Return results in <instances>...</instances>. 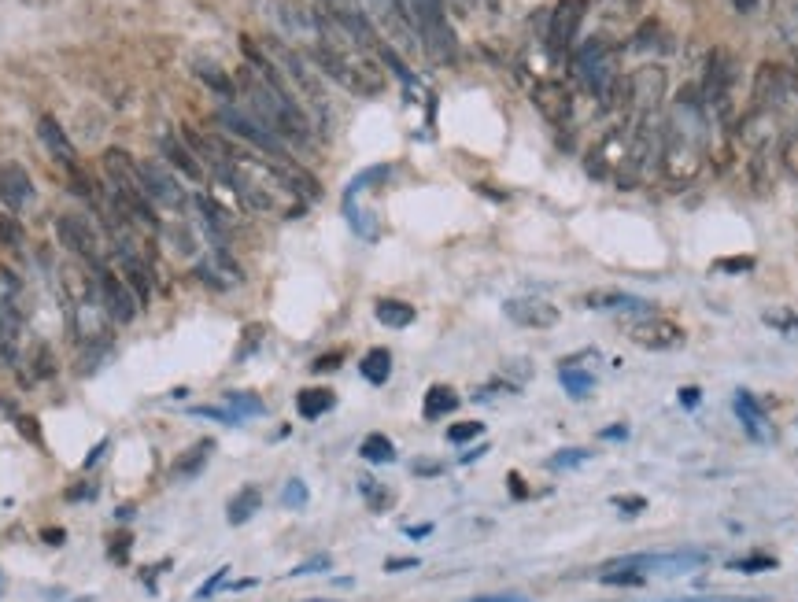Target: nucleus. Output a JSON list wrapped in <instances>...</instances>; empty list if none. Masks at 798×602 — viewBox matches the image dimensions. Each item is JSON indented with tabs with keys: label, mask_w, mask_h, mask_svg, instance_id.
I'll return each mask as SVG.
<instances>
[{
	"label": "nucleus",
	"mask_w": 798,
	"mask_h": 602,
	"mask_svg": "<svg viewBox=\"0 0 798 602\" xmlns=\"http://www.w3.org/2000/svg\"><path fill=\"white\" fill-rule=\"evenodd\" d=\"M193 152L204 163L218 170V178L241 196L244 204L259 211V215L274 218H300L307 200H315L322 189L315 178H307L296 163H278L266 159L263 152H255L248 145H237L230 137H215V133H189Z\"/></svg>",
	"instance_id": "nucleus-1"
},
{
	"label": "nucleus",
	"mask_w": 798,
	"mask_h": 602,
	"mask_svg": "<svg viewBox=\"0 0 798 602\" xmlns=\"http://www.w3.org/2000/svg\"><path fill=\"white\" fill-rule=\"evenodd\" d=\"M706 152H710V111L702 108V97L695 85H684L669 115L662 122V174L669 185H691L706 167Z\"/></svg>",
	"instance_id": "nucleus-2"
},
{
	"label": "nucleus",
	"mask_w": 798,
	"mask_h": 602,
	"mask_svg": "<svg viewBox=\"0 0 798 602\" xmlns=\"http://www.w3.org/2000/svg\"><path fill=\"white\" fill-rule=\"evenodd\" d=\"M315 26L318 41L311 49V60L322 67V74H329L333 82L344 85L355 97H381L388 78L385 67L370 52V45H363L348 26L333 19L329 12H322V8H315Z\"/></svg>",
	"instance_id": "nucleus-3"
},
{
	"label": "nucleus",
	"mask_w": 798,
	"mask_h": 602,
	"mask_svg": "<svg viewBox=\"0 0 798 602\" xmlns=\"http://www.w3.org/2000/svg\"><path fill=\"white\" fill-rule=\"evenodd\" d=\"M237 97L244 100L248 108V119H255L266 133H274L278 141H292V145H307L311 141V119L300 111V104L281 89L274 78H266L263 71H255L252 63L241 67V78H237Z\"/></svg>",
	"instance_id": "nucleus-4"
},
{
	"label": "nucleus",
	"mask_w": 798,
	"mask_h": 602,
	"mask_svg": "<svg viewBox=\"0 0 798 602\" xmlns=\"http://www.w3.org/2000/svg\"><path fill=\"white\" fill-rule=\"evenodd\" d=\"M399 4L411 15V23H414V30H418V37H422L425 52H429L436 63H455L459 45H455V34H451L444 0H399Z\"/></svg>",
	"instance_id": "nucleus-5"
},
{
	"label": "nucleus",
	"mask_w": 798,
	"mask_h": 602,
	"mask_svg": "<svg viewBox=\"0 0 798 602\" xmlns=\"http://www.w3.org/2000/svg\"><path fill=\"white\" fill-rule=\"evenodd\" d=\"M739 78V63L728 49H714L706 56V71H702L699 97L702 108L710 111V119H725L732 111V89Z\"/></svg>",
	"instance_id": "nucleus-6"
},
{
	"label": "nucleus",
	"mask_w": 798,
	"mask_h": 602,
	"mask_svg": "<svg viewBox=\"0 0 798 602\" xmlns=\"http://www.w3.org/2000/svg\"><path fill=\"white\" fill-rule=\"evenodd\" d=\"M665 89H669L665 67H658V63L636 67L625 78V111H629V119H658L665 104Z\"/></svg>",
	"instance_id": "nucleus-7"
},
{
	"label": "nucleus",
	"mask_w": 798,
	"mask_h": 602,
	"mask_svg": "<svg viewBox=\"0 0 798 602\" xmlns=\"http://www.w3.org/2000/svg\"><path fill=\"white\" fill-rule=\"evenodd\" d=\"M710 562V554L699 551V547H688V551H662V554H629V558H614L606 562L610 569H636L643 577H680L688 569H699Z\"/></svg>",
	"instance_id": "nucleus-8"
},
{
	"label": "nucleus",
	"mask_w": 798,
	"mask_h": 602,
	"mask_svg": "<svg viewBox=\"0 0 798 602\" xmlns=\"http://www.w3.org/2000/svg\"><path fill=\"white\" fill-rule=\"evenodd\" d=\"M19 333H23V289L19 277L0 266V359H19Z\"/></svg>",
	"instance_id": "nucleus-9"
},
{
	"label": "nucleus",
	"mask_w": 798,
	"mask_h": 602,
	"mask_svg": "<svg viewBox=\"0 0 798 602\" xmlns=\"http://www.w3.org/2000/svg\"><path fill=\"white\" fill-rule=\"evenodd\" d=\"M625 152H629V122H617L595 141V148L588 152V174L595 181H614L621 178V167H625Z\"/></svg>",
	"instance_id": "nucleus-10"
},
{
	"label": "nucleus",
	"mask_w": 798,
	"mask_h": 602,
	"mask_svg": "<svg viewBox=\"0 0 798 602\" xmlns=\"http://www.w3.org/2000/svg\"><path fill=\"white\" fill-rule=\"evenodd\" d=\"M791 97V74L776 63H762L754 71V85H750V108L754 115H776L784 108V100Z\"/></svg>",
	"instance_id": "nucleus-11"
},
{
	"label": "nucleus",
	"mask_w": 798,
	"mask_h": 602,
	"mask_svg": "<svg viewBox=\"0 0 798 602\" xmlns=\"http://www.w3.org/2000/svg\"><path fill=\"white\" fill-rule=\"evenodd\" d=\"M56 233H60V244H67L85 266H104V244H100V233L93 229V222L85 215H60L56 218Z\"/></svg>",
	"instance_id": "nucleus-12"
},
{
	"label": "nucleus",
	"mask_w": 798,
	"mask_h": 602,
	"mask_svg": "<svg viewBox=\"0 0 798 602\" xmlns=\"http://www.w3.org/2000/svg\"><path fill=\"white\" fill-rule=\"evenodd\" d=\"M366 4H370L366 15L385 30L392 45H399V49H407V52H414L422 45V37L414 30L411 15H407V8H403L399 0H366Z\"/></svg>",
	"instance_id": "nucleus-13"
},
{
	"label": "nucleus",
	"mask_w": 798,
	"mask_h": 602,
	"mask_svg": "<svg viewBox=\"0 0 798 602\" xmlns=\"http://www.w3.org/2000/svg\"><path fill=\"white\" fill-rule=\"evenodd\" d=\"M89 270H93V266H89ZM93 274H97L100 300H104V311H108L111 322H119V326L133 322V314H137V307H141V303H137V292H133L130 285H126V281H122V277L115 274V270H111L108 263L97 266Z\"/></svg>",
	"instance_id": "nucleus-14"
},
{
	"label": "nucleus",
	"mask_w": 798,
	"mask_h": 602,
	"mask_svg": "<svg viewBox=\"0 0 798 602\" xmlns=\"http://www.w3.org/2000/svg\"><path fill=\"white\" fill-rule=\"evenodd\" d=\"M629 337H632V344H640V348H647V351H673L688 340V333H684V326H677L673 318H665V314H647L643 322H632Z\"/></svg>",
	"instance_id": "nucleus-15"
},
{
	"label": "nucleus",
	"mask_w": 798,
	"mask_h": 602,
	"mask_svg": "<svg viewBox=\"0 0 798 602\" xmlns=\"http://www.w3.org/2000/svg\"><path fill=\"white\" fill-rule=\"evenodd\" d=\"M584 15H588V0H558L555 12H551V23H547V41H551V49L569 52L577 45Z\"/></svg>",
	"instance_id": "nucleus-16"
},
{
	"label": "nucleus",
	"mask_w": 798,
	"mask_h": 602,
	"mask_svg": "<svg viewBox=\"0 0 798 602\" xmlns=\"http://www.w3.org/2000/svg\"><path fill=\"white\" fill-rule=\"evenodd\" d=\"M503 314H507L514 326L536 329V333L558 326V307L555 303L540 300V296H514V300L503 303Z\"/></svg>",
	"instance_id": "nucleus-17"
},
{
	"label": "nucleus",
	"mask_w": 798,
	"mask_h": 602,
	"mask_svg": "<svg viewBox=\"0 0 798 602\" xmlns=\"http://www.w3.org/2000/svg\"><path fill=\"white\" fill-rule=\"evenodd\" d=\"M141 181H145V196L152 204H163L170 211L185 207V189L163 163H141Z\"/></svg>",
	"instance_id": "nucleus-18"
},
{
	"label": "nucleus",
	"mask_w": 798,
	"mask_h": 602,
	"mask_svg": "<svg viewBox=\"0 0 798 602\" xmlns=\"http://www.w3.org/2000/svg\"><path fill=\"white\" fill-rule=\"evenodd\" d=\"M532 108L540 111L551 126H566L573 115V93L562 82H536L532 85Z\"/></svg>",
	"instance_id": "nucleus-19"
},
{
	"label": "nucleus",
	"mask_w": 798,
	"mask_h": 602,
	"mask_svg": "<svg viewBox=\"0 0 798 602\" xmlns=\"http://www.w3.org/2000/svg\"><path fill=\"white\" fill-rule=\"evenodd\" d=\"M318 4H322V12H329L333 19H340V23L348 26L363 45H370V49L377 45L374 23H370V15H366L363 0H318Z\"/></svg>",
	"instance_id": "nucleus-20"
},
{
	"label": "nucleus",
	"mask_w": 798,
	"mask_h": 602,
	"mask_svg": "<svg viewBox=\"0 0 798 602\" xmlns=\"http://www.w3.org/2000/svg\"><path fill=\"white\" fill-rule=\"evenodd\" d=\"M30 200H34V181L23 163H0V204L19 215Z\"/></svg>",
	"instance_id": "nucleus-21"
},
{
	"label": "nucleus",
	"mask_w": 798,
	"mask_h": 602,
	"mask_svg": "<svg viewBox=\"0 0 798 602\" xmlns=\"http://www.w3.org/2000/svg\"><path fill=\"white\" fill-rule=\"evenodd\" d=\"M37 137H41V145H45V152H49L60 167L74 170L78 167V152H74L71 137L63 133V126L52 115H41V122H37Z\"/></svg>",
	"instance_id": "nucleus-22"
},
{
	"label": "nucleus",
	"mask_w": 798,
	"mask_h": 602,
	"mask_svg": "<svg viewBox=\"0 0 798 602\" xmlns=\"http://www.w3.org/2000/svg\"><path fill=\"white\" fill-rule=\"evenodd\" d=\"M211 451H215V440L204 436L200 444H193L189 451H182V455L170 462V477H174V481H193V477H200L207 466V458H211Z\"/></svg>",
	"instance_id": "nucleus-23"
},
{
	"label": "nucleus",
	"mask_w": 798,
	"mask_h": 602,
	"mask_svg": "<svg viewBox=\"0 0 798 602\" xmlns=\"http://www.w3.org/2000/svg\"><path fill=\"white\" fill-rule=\"evenodd\" d=\"M736 414H739V422H743V429H747L754 440H769V425H765V410H762V403L758 399L750 396V392H736Z\"/></svg>",
	"instance_id": "nucleus-24"
},
{
	"label": "nucleus",
	"mask_w": 798,
	"mask_h": 602,
	"mask_svg": "<svg viewBox=\"0 0 798 602\" xmlns=\"http://www.w3.org/2000/svg\"><path fill=\"white\" fill-rule=\"evenodd\" d=\"M584 307H592V311H647L651 314V303L640 300V296H629V292H588V296H584Z\"/></svg>",
	"instance_id": "nucleus-25"
},
{
	"label": "nucleus",
	"mask_w": 798,
	"mask_h": 602,
	"mask_svg": "<svg viewBox=\"0 0 798 602\" xmlns=\"http://www.w3.org/2000/svg\"><path fill=\"white\" fill-rule=\"evenodd\" d=\"M333 407H337V396L329 388H300V396H296V414L303 422H318Z\"/></svg>",
	"instance_id": "nucleus-26"
},
{
	"label": "nucleus",
	"mask_w": 798,
	"mask_h": 602,
	"mask_svg": "<svg viewBox=\"0 0 798 602\" xmlns=\"http://www.w3.org/2000/svg\"><path fill=\"white\" fill-rule=\"evenodd\" d=\"M455 410H459V392L451 385H433L425 392V403H422L425 422H440V418H448Z\"/></svg>",
	"instance_id": "nucleus-27"
},
{
	"label": "nucleus",
	"mask_w": 798,
	"mask_h": 602,
	"mask_svg": "<svg viewBox=\"0 0 798 602\" xmlns=\"http://www.w3.org/2000/svg\"><path fill=\"white\" fill-rule=\"evenodd\" d=\"M259 506H263V492H259L255 484H244L241 492L226 503V521H230V525H244V521H252L255 514H259Z\"/></svg>",
	"instance_id": "nucleus-28"
},
{
	"label": "nucleus",
	"mask_w": 798,
	"mask_h": 602,
	"mask_svg": "<svg viewBox=\"0 0 798 602\" xmlns=\"http://www.w3.org/2000/svg\"><path fill=\"white\" fill-rule=\"evenodd\" d=\"M159 145H163V156H167L170 167H178L185 178H193V181L204 178V163H200V159H193V152H189V148H185L178 137L163 133V141H159Z\"/></svg>",
	"instance_id": "nucleus-29"
},
{
	"label": "nucleus",
	"mask_w": 798,
	"mask_h": 602,
	"mask_svg": "<svg viewBox=\"0 0 798 602\" xmlns=\"http://www.w3.org/2000/svg\"><path fill=\"white\" fill-rule=\"evenodd\" d=\"M193 71H196V78H200V82L215 89L218 97L233 100V97H237V93H241V89H237V78H230V74L222 71L218 63H211V60H196V63H193Z\"/></svg>",
	"instance_id": "nucleus-30"
},
{
	"label": "nucleus",
	"mask_w": 798,
	"mask_h": 602,
	"mask_svg": "<svg viewBox=\"0 0 798 602\" xmlns=\"http://www.w3.org/2000/svg\"><path fill=\"white\" fill-rule=\"evenodd\" d=\"M359 374L370 381V385H385L392 377V351L388 348H370L359 362Z\"/></svg>",
	"instance_id": "nucleus-31"
},
{
	"label": "nucleus",
	"mask_w": 798,
	"mask_h": 602,
	"mask_svg": "<svg viewBox=\"0 0 798 602\" xmlns=\"http://www.w3.org/2000/svg\"><path fill=\"white\" fill-rule=\"evenodd\" d=\"M374 314H377V322L388 329H407L414 322V307L403 300H377Z\"/></svg>",
	"instance_id": "nucleus-32"
},
{
	"label": "nucleus",
	"mask_w": 798,
	"mask_h": 602,
	"mask_svg": "<svg viewBox=\"0 0 798 602\" xmlns=\"http://www.w3.org/2000/svg\"><path fill=\"white\" fill-rule=\"evenodd\" d=\"M359 455H363L366 462H374V466H388V462H396V444H392L385 433H370L363 444H359Z\"/></svg>",
	"instance_id": "nucleus-33"
},
{
	"label": "nucleus",
	"mask_w": 798,
	"mask_h": 602,
	"mask_svg": "<svg viewBox=\"0 0 798 602\" xmlns=\"http://www.w3.org/2000/svg\"><path fill=\"white\" fill-rule=\"evenodd\" d=\"M558 381H562V388H566L573 399H588V396H592V388H595L592 374H584V370H577V366H566V362L558 366Z\"/></svg>",
	"instance_id": "nucleus-34"
},
{
	"label": "nucleus",
	"mask_w": 798,
	"mask_h": 602,
	"mask_svg": "<svg viewBox=\"0 0 798 602\" xmlns=\"http://www.w3.org/2000/svg\"><path fill=\"white\" fill-rule=\"evenodd\" d=\"M359 492H363L366 506H370L374 514H385L388 506L396 503V495H392V488H385V484H377L374 477H359Z\"/></svg>",
	"instance_id": "nucleus-35"
},
{
	"label": "nucleus",
	"mask_w": 798,
	"mask_h": 602,
	"mask_svg": "<svg viewBox=\"0 0 798 602\" xmlns=\"http://www.w3.org/2000/svg\"><path fill=\"white\" fill-rule=\"evenodd\" d=\"M226 407H233L237 410V414H241V418H252V414H263V399L259 396H252V392H237V388H230V392H226Z\"/></svg>",
	"instance_id": "nucleus-36"
},
{
	"label": "nucleus",
	"mask_w": 798,
	"mask_h": 602,
	"mask_svg": "<svg viewBox=\"0 0 798 602\" xmlns=\"http://www.w3.org/2000/svg\"><path fill=\"white\" fill-rule=\"evenodd\" d=\"M780 562H776L773 554H747V558H732L728 562V569L732 573H769V569H776Z\"/></svg>",
	"instance_id": "nucleus-37"
},
{
	"label": "nucleus",
	"mask_w": 798,
	"mask_h": 602,
	"mask_svg": "<svg viewBox=\"0 0 798 602\" xmlns=\"http://www.w3.org/2000/svg\"><path fill=\"white\" fill-rule=\"evenodd\" d=\"M595 451H584V447H569V451H558V455L547 458V466L551 470H573V466H584Z\"/></svg>",
	"instance_id": "nucleus-38"
},
{
	"label": "nucleus",
	"mask_w": 798,
	"mask_h": 602,
	"mask_svg": "<svg viewBox=\"0 0 798 602\" xmlns=\"http://www.w3.org/2000/svg\"><path fill=\"white\" fill-rule=\"evenodd\" d=\"M636 8H640V0H599L595 12L606 15V19H629V15H636Z\"/></svg>",
	"instance_id": "nucleus-39"
},
{
	"label": "nucleus",
	"mask_w": 798,
	"mask_h": 602,
	"mask_svg": "<svg viewBox=\"0 0 798 602\" xmlns=\"http://www.w3.org/2000/svg\"><path fill=\"white\" fill-rule=\"evenodd\" d=\"M754 255H728V259H714V266L710 270H717V274H747V270H754Z\"/></svg>",
	"instance_id": "nucleus-40"
},
{
	"label": "nucleus",
	"mask_w": 798,
	"mask_h": 602,
	"mask_svg": "<svg viewBox=\"0 0 798 602\" xmlns=\"http://www.w3.org/2000/svg\"><path fill=\"white\" fill-rule=\"evenodd\" d=\"M307 499H311V492H307V484H303L300 477H292V481L285 484V492H281V503L289 506V510H303Z\"/></svg>",
	"instance_id": "nucleus-41"
},
{
	"label": "nucleus",
	"mask_w": 798,
	"mask_h": 602,
	"mask_svg": "<svg viewBox=\"0 0 798 602\" xmlns=\"http://www.w3.org/2000/svg\"><path fill=\"white\" fill-rule=\"evenodd\" d=\"M263 333L266 329L259 326V322H252V326L244 329V340H241V348H237V362L252 359L255 351H259V344H263Z\"/></svg>",
	"instance_id": "nucleus-42"
},
{
	"label": "nucleus",
	"mask_w": 798,
	"mask_h": 602,
	"mask_svg": "<svg viewBox=\"0 0 798 602\" xmlns=\"http://www.w3.org/2000/svg\"><path fill=\"white\" fill-rule=\"evenodd\" d=\"M193 414H196V418H211V422H222V425H241L244 422V418L233 407H196Z\"/></svg>",
	"instance_id": "nucleus-43"
},
{
	"label": "nucleus",
	"mask_w": 798,
	"mask_h": 602,
	"mask_svg": "<svg viewBox=\"0 0 798 602\" xmlns=\"http://www.w3.org/2000/svg\"><path fill=\"white\" fill-rule=\"evenodd\" d=\"M226 580H230V566L215 569V573H211V577H207L204 584H200V588H196V595H193V599H196V602H207V599H211V595H215L218 588H222V584H226Z\"/></svg>",
	"instance_id": "nucleus-44"
},
{
	"label": "nucleus",
	"mask_w": 798,
	"mask_h": 602,
	"mask_svg": "<svg viewBox=\"0 0 798 602\" xmlns=\"http://www.w3.org/2000/svg\"><path fill=\"white\" fill-rule=\"evenodd\" d=\"M481 433H484L481 422H459V425H451V429H448V440H451V444H470V440H477Z\"/></svg>",
	"instance_id": "nucleus-45"
},
{
	"label": "nucleus",
	"mask_w": 798,
	"mask_h": 602,
	"mask_svg": "<svg viewBox=\"0 0 798 602\" xmlns=\"http://www.w3.org/2000/svg\"><path fill=\"white\" fill-rule=\"evenodd\" d=\"M333 566V558L329 554H318V558H307V562H300L296 569H289V577H311V573H322V569Z\"/></svg>",
	"instance_id": "nucleus-46"
},
{
	"label": "nucleus",
	"mask_w": 798,
	"mask_h": 602,
	"mask_svg": "<svg viewBox=\"0 0 798 602\" xmlns=\"http://www.w3.org/2000/svg\"><path fill=\"white\" fill-rule=\"evenodd\" d=\"M614 506L621 510V514H625V518H636V514H643V510H647V499H643V495H617Z\"/></svg>",
	"instance_id": "nucleus-47"
},
{
	"label": "nucleus",
	"mask_w": 798,
	"mask_h": 602,
	"mask_svg": "<svg viewBox=\"0 0 798 602\" xmlns=\"http://www.w3.org/2000/svg\"><path fill=\"white\" fill-rule=\"evenodd\" d=\"M340 359H344V351H329V355H318L315 362H311V370L315 374H329V370H337Z\"/></svg>",
	"instance_id": "nucleus-48"
},
{
	"label": "nucleus",
	"mask_w": 798,
	"mask_h": 602,
	"mask_svg": "<svg viewBox=\"0 0 798 602\" xmlns=\"http://www.w3.org/2000/svg\"><path fill=\"white\" fill-rule=\"evenodd\" d=\"M130 532H122V536H115V543H108V554L115 558V562H126V554H130Z\"/></svg>",
	"instance_id": "nucleus-49"
},
{
	"label": "nucleus",
	"mask_w": 798,
	"mask_h": 602,
	"mask_svg": "<svg viewBox=\"0 0 798 602\" xmlns=\"http://www.w3.org/2000/svg\"><path fill=\"white\" fill-rule=\"evenodd\" d=\"M699 399H702V392L695 385L680 388V407H684V410H695V407H699Z\"/></svg>",
	"instance_id": "nucleus-50"
},
{
	"label": "nucleus",
	"mask_w": 798,
	"mask_h": 602,
	"mask_svg": "<svg viewBox=\"0 0 798 602\" xmlns=\"http://www.w3.org/2000/svg\"><path fill=\"white\" fill-rule=\"evenodd\" d=\"M765 322L780 329H798V314H765Z\"/></svg>",
	"instance_id": "nucleus-51"
},
{
	"label": "nucleus",
	"mask_w": 798,
	"mask_h": 602,
	"mask_svg": "<svg viewBox=\"0 0 798 602\" xmlns=\"http://www.w3.org/2000/svg\"><path fill=\"white\" fill-rule=\"evenodd\" d=\"M15 425H19V433H23L26 440H34V444H41V433H37L34 418H15Z\"/></svg>",
	"instance_id": "nucleus-52"
},
{
	"label": "nucleus",
	"mask_w": 798,
	"mask_h": 602,
	"mask_svg": "<svg viewBox=\"0 0 798 602\" xmlns=\"http://www.w3.org/2000/svg\"><path fill=\"white\" fill-rule=\"evenodd\" d=\"M385 569H388V573H403V569H418V558H388Z\"/></svg>",
	"instance_id": "nucleus-53"
},
{
	"label": "nucleus",
	"mask_w": 798,
	"mask_h": 602,
	"mask_svg": "<svg viewBox=\"0 0 798 602\" xmlns=\"http://www.w3.org/2000/svg\"><path fill=\"white\" fill-rule=\"evenodd\" d=\"M507 481H510V492H514V499H525V495H529V492H525V484H521L518 473H510Z\"/></svg>",
	"instance_id": "nucleus-54"
},
{
	"label": "nucleus",
	"mask_w": 798,
	"mask_h": 602,
	"mask_svg": "<svg viewBox=\"0 0 798 602\" xmlns=\"http://www.w3.org/2000/svg\"><path fill=\"white\" fill-rule=\"evenodd\" d=\"M104 451H108V440H100V444H97V447H93V455L85 458V470H89V466H97V458H100V455H104Z\"/></svg>",
	"instance_id": "nucleus-55"
},
{
	"label": "nucleus",
	"mask_w": 798,
	"mask_h": 602,
	"mask_svg": "<svg viewBox=\"0 0 798 602\" xmlns=\"http://www.w3.org/2000/svg\"><path fill=\"white\" fill-rule=\"evenodd\" d=\"M629 436V429L625 425H614V429H603V440H625Z\"/></svg>",
	"instance_id": "nucleus-56"
},
{
	"label": "nucleus",
	"mask_w": 798,
	"mask_h": 602,
	"mask_svg": "<svg viewBox=\"0 0 798 602\" xmlns=\"http://www.w3.org/2000/svg\"><path fill=\"white\" fill-rule=\"evenodd\" d=\"M758 4H762V0H732V8H736V12H754V8H758Z\"/></svg>",
	"instance_id": "nucleus-57"
},
{
	"label": "nucleus",
	"mask_w": 798,
	"mask_h": 602,
	"mask_svg": "<svg viewBox=\"0 0 798 602\" xmlns=\"http://www.w3.org/2000/svg\"><path fill=\"white\" fill-rule=\"evenodd\" d=\"M470 602H525L518 595H484V599H470Z\"/></svg>",
	"instance_id": "nucleus-58"
},
{
	"label": "nucleus",
	"mask_w": 798,
	"mask_h": 602,
	"mask_svg": "<svg viewBox=\"0 0 798 602\" xmlns=\"http://www.w3.org/2000/svg\"><path fill=\"white\" fill-rule=\"evenodd\" d=\"M41 536H45V543H52V547H60L63 543V529H45Z\"/></svg>",
	"instance_id": "nucleus-59"
},
{
	"label": "nucleus",
	"mask_w": 798,
	"mask_h": 602,
	"mask_svg": "<svg viewBox=\"0 0 798 602\" xmlns=\"http://www.w3.org/2000/svg\"><path fill=\"white\" fill-rule=\"evenodd\" d=\"M414 473H422V477H436V473H440V466H433V462H418V466H414Z\"/></svg>",
	"instance_id": "nucleus-60"
},
{
	"label": "nucleus",
	"mask_w": 798,
	"mask_h": 602,
	"mask_svg": "<svg viewBox=\"0 0 798 602\" xmlns=\"http://www.w3.org/2000/svg\"><path fill=\"white\" fill-rule=\"evenodd\" d=\"M429 532H433V525H411L407 536H411V540H422V536H429Z\"/></svg>",
	"instance_id": "nucleus-61"
},
{
	"label": "nucleus",
	"mask_w": 798,
	"mask_h": 602,
	"mask_svg": "<svg viewBox=\"0 0 798 602\" xmlns=\"http://www.w3.org/2000/svg\"><path fill=\"white\" fill-rule=\"evenodd\" d=\"M677 602H714V599H677ZM725 602V599H721Z\"/></svg>",
	"instance_id": "nucleus-62"
},
{
	"label": "nucleus",
	"mask_w": 798,
	"mask_h": 602,
	"mask_svg": "<svg viewBox=\"0 0 798 602\" xmlns=\"http://www.w3.org/2000/svg\"><path fill=\"white\" fill-rule=\"evenodd\" d=\"M307 602H326V599H307Z\"/></svg>",
	"instance_id": "nucleus-63"
}]
</instances>
